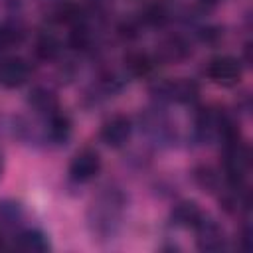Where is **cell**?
I'll list each match as a JSON object with an SVG mask.
<instances>
[{"label":"cell","mask_w":253,"mask_h":253,"mask_svg":"<svg viewBox=\"0 0 253 253\" xmlns=\"http://www.w3.org/2000/svg\"><path fill=\"white\" fill-rule=\"evenodd\" d=\"M200 87L194 79L178 77V79H162L150 85L152 99L160 103H192L198 99Z\"/></svg>","instance_id":"obj_2"},{"label":"cell","mask_w":253,"mask_h":253,"mask_svg":"<svg viewBox=\"0 0 253 253\" xmlns=\"http://www.w3.org/2000/svg\"><path fill=\"white\" fill-rule=\"evenodd\" d=\"M204 217V211L198 208V204L194 202H180L172 208V213H170V219L174 225L178 227H196V223Z\"/></svg>","instance_id":"obj_12"},{"label":"cell","mask_w":253,"mask_h":253,"mask_svg":"<svg viewBox=\"0 0 253 253\" xmlns=\"http://www.w3.org/2000/svg\"><path fill=\"white\" fill-rule=\"evenodd\" d=\"M45 134L51 142L55 144H63L69 134H71V121L67 115H63L61 111L45 117Z\"/></svg>","instance_id":"obj_11"},{"label":"cell","mask_w":253,"mask_h":253,"mask_svg":"<svg viewBox=\"0 0 253 253\" xmlns=\"http://www.w3.org/2000/svg\"><path fill=\"white\" fill-rule=\"evenodd\" d=\"M192 45L182 36H168L156 45V57L162 63H178L190 57Z\"/></svg>","instance_id":"obj_8"},{"label":"cell","mask_w":253,"mask_h":253,"mask_svg":"<svg viewBox=\"0 0 253 253\" xmlns=\"http://www.w3.org/2000/svg\"><path fill=\"white\" fill-rule=\"evenodd\" d=\"M99 170H101V156L91 148L79 150L69 162V176L75 182H89L99 174Z\"/></svg>","instance_id":"obj_6"},{"label":"cell","mask_w":253,"mask_h":253,"mask_svg":"<svg viewBox=\"0 0 253 253\" xmlns=\"http://www.w3.org/2000/svg\"><path fill=\"white\" fill-rule=\"evenodd\" d=\"M0 247H2V237H0Z\"/></svg>","instance_id":"obj_18"},{"label":"cell","mask_w":253,"mask_h":253,"mask_svg":"<svg viewBox=\"0 0 253 253\" xmlns=\"http://www.w3.org/2000/svg\"><path fill=\"white\" fill-rule=\"evenodd\" d=\"M16 247L22 249V251H47L49 243H47V239L42 231L28 229V231H22L16 237Z\"/></svg>","instance_id":"obj_15"},{"label":"cell","mask_w":253,"mask_h":253,"mask_svg":"<svg viewBox=\"0 0 253 253\" xmlns=\"http://www.w3.org/2000/svg\"><path fill=\"white\" fill-rule=\"evenodd\" d=\"M125 69L130 73V75H146L150 69H152V59L144 53V51H130L126 57H125Z\"/></svg>","instance_id":"obj_17"},{"label":"cell","mask_w":253,"mask_h":253,"mask_svg":"<svg viewBox=\"0 0 253 253\" xmlns=\"http://www.w3.org/2000/svg\"><path fill=\"white\" fill-rule=\"evenodd\" d=\"M30 63L22 57L0 59V83L4 87H20L30 79Z\"/></svg>","instance_id":"obj_9"},{"label":"cell","mask_w":253,"mask_h":253,"mask_svg":"<svg viewBox=\"0 0 253 253\" xmlns=\"http://www.w3.org/2000/svg\"><path fill=\"white\" fill-rule=\"evenodd\" d=\"M61 53V43L59 40L53 36V34H42L38 40H36V55L43 61H53L57 59Z\"/></svg>","instance_id":"obj_14"},{"label":"cell","mask_w":253,"mask_h":253,"mask_svg":"<svg viewBox=\"0 0 253 253\" xmlns=\"http://www.w3.org/2000/svg\"><path fill=\"white\" fill-rule=\"evenodd\" d=\"M28 105L38 115H43V117H49L59 111V101H57L55 93L47 87H34L28 95Z\"/></svg>","instance_id":"obj_10"},{"label":"cell","mask_w":253,"mask_h":253,"mask_svg":"<svg viewBox=\"0 0 253 253\" xmlns=\"http://www.w3.org/2000/svg\"><path fill=\"white\" fill-rule=\"evenodd\" d=\"M140 128L156 144H170L176 138V128L166 113L158 109H148L140 115Z\"/></svg>","instance_id":"obj_4"},{"label":"cell","mask_w":253,"mask_h":253,"mask_svg":"<svg viewBox=\"0 0 253 253\" xmlns=\"http://www.w3.org/2000/svg\"><path fill=\"white\" fill-rule=\"evenodd\" d=\"M123 210H125V196L117 188H107L99 192L87 213L93 233H97L103 239L111 237L121 225Z\"/></svg>","instance_id":"obj_1"},{"label":"cell","mask_w":253,"mask_h":253,"mask_svg":"<svg viewBox=\"0 0 253 253\" xmlns=\"http://www.w3.org/2000/svg\"><path fill=\"white\" fill-rule=\"evenodd\" d=\"M192 180H194V184H196L202 192H208V194L217 192L219 186H221V176H219V172H217L213 166H210V164H200V166H196V168L192 170Z\"/></svg>","instance_id":"obj_13"},{"label":"cell","mask_w":253,"mask_h":253,"mask_svg":"<svg viewBox=\"0 0 253 253\" xmlns=\"http://www.w3.org/2000/svg\"><path fill=\"white\" fill-rule=\"evenodd\" d=\"M22 219H24V210L20 204L10 202V200L0 202V225L2 227L14 229L22 223Z\"/></svg>","instance_id":"obj_16"},{"label":"cell","mask_w":253,"mask_h":253,"mask_svg":"<svg viewBox=\"0 0 253 253\" xmlns=\"http://www.w3.org/2000/svg\"><path fill=\"white\" fill-rule=\"evenodd\" d=\"M196 243L202 251H219L225 247V233L223 227L213 221L211 217L204 215L198 223H196Z\"/></svg>","instance_id":"obj_7"},{"label":"cell","mask_w":253,"mask_h":253,"mask_svg":"<svg viewBox=\"0 0 253 253\" xmlns=\"http://www.w3.org/2000/svg\"><path fill=\"white\" fill-rule=\"evenodd\" d=\"M130 132H132V125H130V119L125 117V115H113L109 117L103 125H101V140L111 146V148H121L128 142L130 138Z\"/></svg>","instance_id":"obj_5"},{"label":"cell","mask_w":253,"mask_h":253,"mask_svg":"<svg viewBox=\"0 0 253 253\" xmlns=\"http://www.w3.org/2000/svg\"><path fill=\"white\" fill-rule=\"evenodd\" d=\"M204 73L215 85L233 87L241 79L243 67H241V61L233 55H215L206 63Z\"/></svg>","instance_id":"obj_3"}]
</instances>
